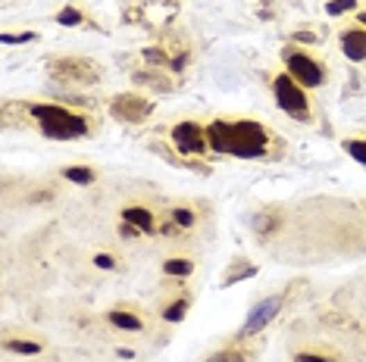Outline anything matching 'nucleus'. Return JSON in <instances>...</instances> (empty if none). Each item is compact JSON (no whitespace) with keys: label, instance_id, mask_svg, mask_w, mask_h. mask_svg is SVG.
<instances>
[{"label":"nucleus","instance_id":"nucleus-20","mask_svg":"<svg viewBox=\"0 0 366 362\" xmlns=\"http://www.w3.org/2000/svg\"><path fill=\"white\" fill-rule=\"evenodd\" d=\"M57 22L60 25H78V22H82V12H78L76 6H66V10L57 16Z\"/></svg>","mask_w":366,"mask_h":362},{"label":"nucleus","instance_id":"nucleus-18","mask_svg":"<svg viewBox=\"0 0 366 362\" xmlns=\"http://www.w3.org/2000/svg\"><path fill=\"white\" fill-rule=\"evenodd\" d=\"M344 150L357 162H363V166H366V141H344Z\"/></svg>","mask_w":366,"mask_h":362},{"label":"nucleus","instance_id":"nucleus-12","mask_svg":"<svg viewBox=\"0 0 366 362\" xmlns=\"http://www.w3.org/2000/svg\"><path fill=\"white\" fill-rule=\"evenodd\" d=\"M63 178L76 181V184H91V181H94V172L85 166H69V169H63Z\"/></svg>","mask_w":366,"mask_h":362},{"label":"nucleus","instance_id":"nucleus-21","mask_svg":"<svg viewBox=\"0 0 366 362\" xmlns=\"http://www.w3.org/2000/svg\"><path fill=\"white\" fill-rule=\"evenodd\" d=\"M35 41V31H22V35H0V44H26Z\"/></svg>","mask_w":366,"mask_h":362},{"label":"nucleus","instance_id":"nucleus-14","mask_svg":"<svg viewBox=\"0 0 366 362\" xmlns=\"http://www.w3.org/2000/svg\"><path fill=\"white\" fill-rule=\"evenodd\" d=\"M207 362H247L244 350H222V353H213Z\"/></svg>","mask_w":366,"mask_h":362},{"label":"nucleus","instance_id":"nucleus-11","mask_svg":"<svg viewBox=\"0 0 366 362\" xmlns=\"http://www.w3.org/2000/svg\"><path fill=\"white\" fill-rule=\"evenodd\" d=\"M107 318H110V325H116V328H126V331H138V328H141V318H138V316H132V312H119V309H113Z\"/></svg>","mask_w":366,"mask_h":362},{"label":"nucleus","instance_id":"nucleus-22","mask_svg":"<svg viewBox=\"0 0 366 362\" xmlns=\"http://www.w3.org/2000/svg\"><path fill=\"white\" fill-rule=\"evenodd\" d=\"M176 222L182 225V228H191V225H194V216H191L188 209H176Z\"/></svg>","mask_w":366,"mask_h":362},{"label":"nucleus","instance_id":"nucleus-8","mask_svg":"<svg viewBox=\"0 0 366 362\" xmlns=\"http://www.w3.org/2000/svg\"><path fill=\"white\" fill-rule=\"evenodd\" d=\"M278 309H282V297H266V300H260V303L253 306V312L247 316V322H244V334H257L260 328H266V325L276 318Z\"/></svg>","mask_w":366,"mask_h":362},{"label":"nucleus","instance_id":"nucleus-13","mask_svg":"<svg viewBox=\"0 0 366 362\" xmlns=\"http://www.w3.org/2000/svg\"><path fill=\"white\" fill-rule=\"evenodd\" d=\"M185 312H188V300H176L172 306H166L163 318H166V322H182Z\"/></svg>","mask_w":366,"mask_h":362},{"label":"nucleus","instance_id":"nucleus-4","mask_svg":"<svg viewBox=\"0 0 366 362\" xmlns=\"http://www.w3.org/2000/svg\"><path fill=\"white\" fill-rule=\"evenodd\" d=\"M272 91H276V103L282 106L288 116L307 119V97H303V87L297 85V81L291 78L288 72L278 75V78L272 81Z\"/></svg>","mask_w":366,"mask_h":362},{"label":"nucleus","instance_id":"nucleus-5","mask_svg":"<svg viewBox=\"0 0 366 362\" xmlns=\"http://www.w3.org/2000/svg\"><path fill=\"white\" fill-rule=\"evenodd\" d=\"M47 72L57 81H97L101 78V69L94 62L82 60V56H60L57 62L47 66Z\"/></svg>","mask_w":366,"mask_h":362},{"label":"nucleus","instance_id":"nucleus-3","mask_svg":"<svg viewBox=\"0 0 366 362\" xmlns=\"http://www.w3.org/2000/svg\"><path fill=\"white\" fill-rule=\"evenodd\" d=\"M285 69H288V75L301 87H319L322 78H326V69H322L313 56L301 53V50H288V53H285Z\"/></svg>","mask_w":366,"mask_h":362},{"label":"nucleus","instance_id":"nucleus-24","mask_svg":"<svg viewBox=\"0 0 366 362\" xmlns=\"http://www.w3.org/2000/svg\"><path fill=\"white\" fill-rule=\"evenodd\" d=\"M94 262H97V266H101V268H113V259H110V256H107V253H101V256H94Z\"/></svg>","mask_w":366,"mask_h":362},{"label":"nucleus","instance_id":"nucleus-2","mask_svg":"<svg viewBox=\"0 0 366 362\" xmlns=\"http://www.w3.org/2000/svg\"><path fill=\"white\" fill-rule=\"evenodd\" d=\"M32 116L38 119L41 131L53 141H72V137H85L88 135V122L76 112L63 110V106H51V103H28Z\"/></svg>","mask_w":366,"mask_h":362},{"label":"nucleus","instance_id":"nucleus-7","mask_svg":"<svg viewBox=\"0 0 366 362\" xmlns=\"http://www.w3.org/2000/svg\"><path fill=\"white\" fill-rule=\"evenodd\" d=\"M172 141H176V147L182 150V153H203V147H207V131L197 122H178L176 128H172Z\"/></svg>","mask_w":366,"mask_h":362},{"label":"nucleus","instance_id":"nucleus-9","mask_svg":"<svg viewBox=\"0 0 366 362\" xmlns=\"http://www.w3.org/2000/svg\"><path fill=\"white\" fill-rule=\"evenodd\" d=\"M341 47H344L347 60L363 62L366 60V31L363 28H347V31H341Z\"/></svg>","mask_w":366,"mask_h":362},{"label":"nucleus","instance_id":"nucleus-19","mask_svg":"<svg viewBox=\"0 0 366 362\" xmlns=\"http://www.w3.org/2000/svg\"><path fill=\"white\" fill-rule=\"evenodd\" d=\"M357 6V0H328V16H341V12H351Z\"/></svg>","mask_w":366,"mask_h":362},{"label":"nucleus","instance_id":"nucleus-10","mask_svg":"<svg viewBox=\"0 0 366 362\" xmlns=\"http://www.w3.org/2000/svg\"><path fill=\"white\" fill-rule=\"evenodd\" d=\"M122 218H126V222H132L138 231H153V216L147 209H141V206H126Z\"/></svg>","mask_w":366,"mask_h":362},{"label":"nucleus","instance_id":"nucleus-1","mask_svg":"<svg viewBox=\"0 0 366 362\" xmlns=\"http://www.w3.org/2000/svg\"><path fill=\"white\" fill-rule=\"evenodd\" d=\"M207 144L216 153L241 156V160H257L269 147V135L260 122L241 119V122H213L207 128Z\"/></svg>","mask_w":366,"mask_h":362},{"label":"nucleus","instance_id":"nucleus-17","mask_svg":"<svg viewBox=\"0 0 366 362\" xmlns=\"http://www.w3.org/2000/svg\"><path fill=\"white\" fill-rule=\"evenodd\" d=\"M7 350H10V353H28V356H35V353H41V343H32V341H7Z\"/></svg>","mask_w":366,"mask_h":362},{"label":"nucleus","instance_id":"nucleus-23","mask_svg":"<svg viewBox=\"0 0 366 362\" xmlns=\"http://www.w3.org/2000/svg\"><path fill=\"white\" fill-rule=\"evenodd\" d=\"M297 362H332V359H326V356H316V353H301V356H297Z\"/></svg>","mask_w":366,"mask_h":362},{"label":"nucleus","instance_id":"nucleus-16","mask_svg":"<svg viewBox=\"0 0 366 362\" xmlns=\"http://www.w3.org/2000/svg\"><path fill=\"white\" fill-rule=\"evenodd\" d=\"M247 275H257V266H247V262H241V266H235L232 272L222 278V284H235L238 278H247Z\"/></svg>","mask_w":366,"mask_h":362},{"label":"nucleus","instance_id":"nucleus-6","mask_svg":"<svg viewBox=\"0 0 366 362\" xmlns=\"http://www.w3.org/2000/svg\"><path fill=\"white\" fill-rule=\"evenodd\" d=\"M151 112H153V106L144 97H138V94H122V97H116L110 103V116L119 119V122H132V125L144 122Z\"/></svg>","mask_w":366,"mask_h":362},{"label":"nucleus","instance_id":"nucleus-15","mask_svg":"<svg viewBox=\"0 0 366 362\" xmlns=\"http://www.w3.org/2000/svg\"><path fill=\"white\" fill-rule=\"evenodd\" d=\"M163 272L166 275H191V272H194V266H191L188 259H166Z\"/></svg>","mask_w":366,"mask_h":362},{"label":"nucleus","instance_id":"nucleus-25","mask_svg":"<svg viewBox=\"0 0 366 362\" xmlns=\"http://www.w3.org/2000/svg\"><path fill=\"white\" fill-rule=\"evenodd\" d=\"M360 22H363V25H366V12H360Z\"/></svg>","mask_w":366,"mask_h":362}]
</instances>
